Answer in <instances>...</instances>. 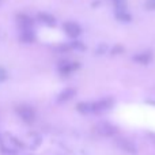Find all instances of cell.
<instances>
[{
  "instance_id": "obj_1",
  "label": "cell",
  "mask_w": 155,
  "mask_h": 155,
  "mask_svg": "<svg viewBox=\"0 0 155 155\" xmlns=\"http://www.w3.org/2000/svg\"><path fill=\"white\" fill-rule=\"evenodd\" d=\"M16 113H18V116L21 117V120L25 121V123H27V124H31L33 121L35 120L34 109H31V107L27 106V105L18 106V107H16Z\"/></svg>"
},
{
  "instance_id": "obj_2",
  "label": "cell",
  "mask_w": 155,
  "mask_h": 155,
  "mask_svg": "<svg viewBox=\"0 0 155 155\" xmlns=\"http://www.w3.org/2000/svg\"><path fill=\"white\" fill-rule=\"evenodd\" d=\"M63 29H64L65 34L70 38H74V40H76L80 35V33H82L80 26L78 23H75V22H65V23L63 25Z\"/></svg>"
},
{
  "instance_id": "obj_3",
  "label": "cell",
  "mask_w": 155,
  "mask_h": 155,
  "mask_svg": "<svg viewBox=\"0 0 155 155\" xmlns=\"http://www.w3.org/2000/svg\"><path fill=\"white\" fill-rule=\"evenodd\" d=\"M117 146L121 148V150L127 151V153H129V154L136 153V147H135V144L128 139H117Z\"/></svg>"
},
{
  "instance_id": "obj_4",
  "label": "cell",
  "mask_w": 155,
  "mask_h": 155,
  "mask_svg": "<svg viewBox=\"0 0 155 155\" xmlns=\"http://www.w3.org/2000/svg\"><path fill=\"white\" fill-rule=\"evenodd\" d=\"M16 21H18V25L19 27L22 29H31L33 27V19L30 18L29 15H26V14H19L18 16H16Z\"/></svg>"
},
{
  "instance_id": "obj_5",
  "label": "cell",
  "mask_w": 155,
  "mask_h": 155,
  "mask_svg": "<svg viewBox=\"0 0 155 155\" xmlns=\"http://www.w3.org/2000/svg\"><path fill=\"white\" fill-rule=\"evenodd\" d=\"M19 40L22 42H26V44H30V42H34L35 41V34L31 29H22L21 30V35H19Z\"/></svg>"
},
{
  "instance_id": "obj_6",
  "label": "cell",
  "mask_w": 155,
  "mask_h": 155,
  "mask_svg": "<svg viewBox=\"0 0 155 155\" xmlns=\"http://www.w3.org/2000/svg\"><path fill=\"white\" fill-rule=\"evenodd\" d=\"M98 129H99V132H101L102 135H105V136H113V135L117 134V128L113 127L112 124H107V123L99 124Z\"/></svg>"
},
{
  "instance_id": "obj_7",
  "label": "cell",
  "mask_w": 155,
  "mask_h": 155,
  "mask_svg": "<svg viewBox=\"0 0 155 155\" xmlns=\"http://www.w3.org/2000/svg\"><path fill=\"white\" fill-rule=\"evenodd\" d=\"M38 21L42 22L44 25H46V26H54L56 25V18H54L52 14H48V12H40L37 15Z\"/></svg>"
},
{
  "instance_id": "obj_8",
  "label": "cell",
  "mask_w": 155,
  "mask_h": 155,
  "mask_svg": "<svg viewBox=\"0 0 155 155\" xmlns=\"http://www.w3.org/2000/svg\"><path fill=\"white\" fill-rule=\"evenodd\" d=\"M79 67V64H74V63H61V64L59 65V71L63 74V75H68V74H71L72 71H75L76 68Z\"/></svg>"
},
{
  "instance_id": "obj_9",
  "label": "cell",
  "mask_w": 155,
  "mask_h": 155,
  "mask_svg": "<svg viewBox=\"0 0 155 155\" xmlns=\"http://www.w3.org/2000/svg\"><path fill=\"white\" fill-rule=\"evenodd\" d=\"M76 109L79 110L82 114H90V113H95L94 104H88V102H80V104L76 106Z\"/></svg>"
},
{
  "instance_id": "obj_10",
  "label": "cell",
  "mask_w": 155,
  "mask_h": 155,
  "mask_svg": "<svg viewBox=\"0 0 155 155\" xmlns=\"http://www.w3.org/2000/svg\"><path fill=\"white\" fill-rule=\"evenodd\" d=\"M74 95H75V90H74V88H65V90H63L61 93L59 94L57 101L59 102H67V101H70Z\"/></svg>"
},
{
  "instance_id": "obj_11",
  "label": "cell",
  "mask_w": 155,
  "mask_h": 155,
  "mask_svg": "<svg viewBox=\"0 0 155 155\" xmlns=\"http://www.w3.org/2000/svg\"><path fill=\"white\" fill-rule=\"evenodd\" d=\"M116 18L118 19L120 22H131L132 16L125 8H120V10L116 11Z\"/></svg>"
},
{
  "instance_id": "obj_12",
  "label": "cell",
  "mask_w": 155,
  "mask_h": 155,
  "mask_svg": "<svg viewBox=\"0 0 155 155\" xmlns=\"http://www.w3.org/2000/svg\"><path fill=\"white\" fill-rule=\"evenodd\" d=\"M110 106H112V99H102V101L94 102V109H95V112H101V110L109 109Z\"/></svg>"
},
{
  "instance_id": "obj_13",
  "label": "cell",
  "mask_w": 155,
  "mask_h": 155,
  "mask_svg": "<svg viewBox=\"0 0 155 155\" xmlns=\"http://www.w3.org/2000/svg\"><path fill=\"white\" fill-rule=\"evenodd\" d=\"M134 60L136 63H140V64H147V63H150V60H151V53H148V52H143V53L135 54Z\"/></svg>"
},
{
  "instance_id": "obj_14",
  "label": "cell",
  "mask_w": 155,
  "mask_h": 155,
  "mask_svg": "<svg viewBox=\"0 0 155 155\" xmlns=\"http://www.w3.org/2000/svg\"><path fill=\"white\" fill-rule=\"evenodd\" d=\"M0 154L2 155H18V151L14 147H10V146L0 144Z\"/></svg>"
},
{
  "instance_id": "obj_15",
  "label": "cell",
  "mask_w": 155,
  "mask_h": 155,
  "mask_svg": "<svg viewBox=\"0 0 155 155\" xmlns=\"http://www.w3.org/2000/svg\"><path fill=\"white\" fill-rule=\"evenodd\" d=\"M70 48L72 49H76V51H84V45H83L80 41H72V42L70 44Z\"/></svg>"
},
{
  "instance_id": "obj_16",
  "label": "cell",
  "mask_w": 155,
  "mask_h": 155,
  "mask_svg": "<svg viewBox=\"0 0 155 155\" xmlns=\"http://www.w3.org/2000/svg\"><path fill=\"white\" fill-rule=\"evenodd\" d=\"M8 79V72L4 67H0V83L5 82Z\"/></svg>"
},
{
  "instance_id": "obj_17",
  "label": "cell",
  "mask_w": 155,
  "mask_h": 155,
  "mask_svg": "<svg viewBox=\"0 0 155 155\" xmlns=\"http://www.w3.org/2000/svg\"><path fill=\"white\" fill-rule=\"evenodd\" d=\"M144 7L147 8V10L154 11V10H155V0H146V4H144Z\"/></svg>"
},
{
  "instance_id": "obj_18",
  "label": "cell",
  "mask_w": 155,
  "mask_h": 155,
  "mask_svg": "<svg viewBox=\"0 0 155 155\" xmlns=\"http://www.w3.org/2000/svg\"><path fill=\"white\" fill-rule=\"evenodd\" d=\"M10 140H11V142H12V143H14V144H15V146H16V147H21V148H25V144H23V143H22V142H21V140H18V139H16V137H14V136H10Z\"/></svg>"
},
{
  "instance_id": "obj_19",
  "label": "cell",
  "mask_w": 155,
  "mask_h": 155,
  "mask_svg": "<svg viewBox=\"0 0 155 155\" xmlns=\"http://www.w3.org/2000/svg\"><path fill=\"white\" fill-rule=\"evenodd\" d=\"M114 2H116V0H114Z\"/></svg>"
}]
</instances>
